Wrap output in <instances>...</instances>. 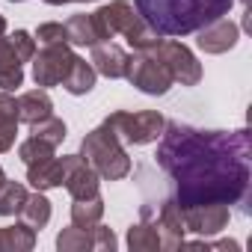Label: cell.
Segmentation results:
<instances>
[{"label":"cell","mask_w":252,"mask_h":252,"mask_svg":"<svg viewBox=\"0 0 252 252\" xmlns=\"http://www.w3.org/2000/svg\"><path fill=\"white\" fill-rule=\"evenodd\" d=\"M228 205H193V208H181V220H184V231L211 237L217 231H222L228 225Z\"/></svg>","instance_id":"7c38bea8"},{"label":"cell","mask_w":252,"mask_h":252,"mask_svg":"<svg viewBox=\"0 0 252 252\" xmlns=\"http://www.w3.org/2000/svg\"><path fill=\"white\" fill-rule=\"evenodd\" d=\"M92 68L95 74H104L110 80H119L125 77V65H128V54H125L119 45L113 42H101V45H92Z\"/></svg>","instance_id":"9a60e30c"},{"label":"cell","mask_w":252,"mask_h":252,"mask_svg":"<svg viewBox=\"0 0 252 252\" xmlns=\"http://www.w3.org/2000/svg\"><path fill=\"white\" fill-rule=\"evenodd\" d=\"M30 137H39V140H45V143H51V146H60L63 140H65V122L63 119H57L54 113L48 116V119H42V122H36V125H30Z\"/></svg>","instance_id":"484cf974"},{"label":"cell","mask_w":252,"mask_h":252,"mask_svg":"<svg viewBox=\"0 0 252 252\" xmlns=\"http://www.w3.org/2000/svg\"><path fill=\"white\" fill-rule=\"evenodd\" d=\"M57 249L60 252H92V249L113 252L116 249V234L110 228H104L101 222L95 228H77V225H71V228H63L57 234Z\"/></svg>","instance_id":"9c48e42d"},{"label":"cell","mask_w":252,"mask_h":252,"mask_svg":"<svg viewBox=\"0 0 252 252\" xmlns=\"http://www.w3.org/2000/svg\"><path fill=\"white\" fill-rule=\"evenodd\" d=\"M237 39H240L237 24H231L228 18H220V21H211L208 27H202L196 42L205 54H225L237 45Z\"/></svg>","instance_id":"4fadbf2b"},{"label":"cell","mask_w":252,"mask_h":252,"mask_svg":"<svg viewBox=\"0 0 252 252\" xmlns=\"http://www.w3.org/2000/svg\"><path fill=\"white\" fill-rule=\"evenodd\" d=\"M128 246L131 252H158L160 249V231H158V222H137L128 228Z\"/></svg>","instance_id":"7402d4cb"},{"label":"cell","mask_w":252,"mask_h":252,"mask_svg":"<svg viewBox=\"0 0 252 252\" xmlns=\"http://www.w3.org/2000/svg\"><path fill=\"white\" fill-rule=\"evenodd\" d=\"M158 36H190L231 12L234 0H134Z\"/></svg>","instance_id":"7a4b0ae2"},{"label":"cell","mask_w":252,"mask_h":252,"mask_svg":"<svg viewBox=\"0 0 252 252\" xmlns=\"http://www.w3.org/2000/svg\"><path fill=\"white\" fill-rule=\"evenodd\" d=\"M51 110H54V104L45 89H33L18 98V122H24V125H36V122L48 119Z\"/></svg>","instance_id":"d6986e66"},{"label":"cell","mask_w":252,"mask_h":252,"mask_svg":"<svg viewBox=\"0 0 252 252\" xmlns=\"http://www.w3.org/2000/svg\"><path fill=\"white\" fill-rule=\"evenodd\" d=\"M104 125L116 131L122 143L131 146H149L163 134V116L158 110H143V113H128V110H116L104 119Z\"/></svg>","instance_id":"277c9868"},{"label":"cell","mask_w":252,"mask_h":252,"mask_svg":"<svg viewBox=\"0 0 252 252\" xmlns=\"http://www.w3.org/2000/svg\"><path fill=\"white\" fill-rule=\"evenodd\" d=\"M63 175H65L63 158H45V160L27 163V181H30V184L36 187V190H51V187H63Z\"/></svg>","instance_id":"2e32d148"},{"label":"cell","mask_w":252,"mask_h":252,"mask_svg":"<svg viewBox=\"0 0 252 252\" xmlns=\"http://www.w3.org/2000/svg\"><path fill=\"white\" fill-rule=\"evenodd\" d=\"M36 39L42 45H68V33H65V24H42L36 30Z\"/></svg>","instance_id":"f1b7e54d"},{"label":"cell","mask_w":252,"mask_h":252,"mask_svg":"<svg viewBox=\"0 0 252 252\" xmlns=\"http://www.w3.org/2000/svg\"><path fill=\"white\" fill-rule=\"evenodd\" d=\"M18 137V101L9 92H0V155L9 152Z\"/></svg>","instance_id":"ac0fdd59"},{"label":"cell","mask_w":252,"mask_h":252,"mask_svg":"<svg viewBox=\"0 0 252 252\" xmlns=\"http://www.w3.org/2000/svg\"><path fill=\"white\" fill-rule=\"evenodd\" d=\"M54 152H57V146H51V143H45V140H39V137H30V140H24V143L18 146V158H21L24 163H36V160L54 158Z\"/></svg>","instance_id":"4316f807"},{"label":"cell","mask_w":252,"mask_h":252,"mask_svg":"<svg viewBox=\"0 0 252 252\" xmlns=\"http://www.w3.org/2000/svg\"><path fill=\"white\" fill-rule=\"evenodd\" d=\"M27 187L18 181H3L0 187V217H15L21 211V205L27 202Z\"/></svg>","instance_id":"d4e9b609"},{"label":"cell","mask_w":252,"mask_h":252,"mask_svg":"<svg viewBox=\"0 0 252 252\" xmlns=\"http://www.w3.org/2000/svg\"><path fill=\"white\" fill-rule=\"evenodd\" d=\"M3 33H6V18L0 15V36H3Z\"/></svg>","instance_id":"4dcf8cb0"},{"label":"cell","mask_w":252,"mask_h":252,"mask_svg":"<svg viewBox=\"0 0 252 252\" xmlns=\"http://www.w3.org/2000/svg\"><path fill=\"white\" fill-rule=\"evenodd\" d=\"M240 3H246V0H240Z\"/></svg>","instance_id":"836d02e7"},{"label":"cell","mask_w":252,"mask_h":252,"mask_svg":"<svg viewBox=\"0 0 252 252\" xmlns=\"http://www.w3.org/2000/svg\"><path fill=\"white\" fill-rule=\"evenodd\" d=\"M158 231H160V249H181L184 246V220H181V208L175 205V199H166L158 217Z\"/></svg>","instance_id":"5bb4252c"},{"label":"cell","mask_w":252,"mask_h":252,"mask_svg":"<svg viewBox=\"0 0 252 252\" xmlns=\"http://www.w3.org/2000/svg\"><path fill=\"white\" fill-rule=\"evenodd\" d=\"M65 33H68V45H80V48H92V45H101V42H110L113 39V30L107 27L101 9H95L92 15H71L65 21Z\"/></svg>","instance_id":"8fae6325"},{"label":"cell","mask_w":252,"mask_h":252,"mask_svg":"<svg viewBox=\"0 0 252 252\" xmlns=\"http://www.w3.org/2000/svg\"><path fill=\"white\" fill-rule=\"evenodd\" d=\"M125 77L131 80V86H137L146 95H166L172 86L169 71L146 51H134L128 54V65H125Z\"/></svg>","instance_id":"52a82bcc"},{"label":"cell","mask_w":252,"mask_h":252,"mask_svg":"<svg viewBox=\"0 0 252 252\" xmlns=\"http://www.w3.org/2000/svg\"><path fill=\"white\" fill-rule=\"evenodd\" d=\"M24 63L18 60V54L12 51L9 39L0 36V89L9 92V89H18L24 83Z\"/></svg>","instance_id":"e0dca14e"},{"label":"cell","mask_w":252,"mask_h":252,"mask_svg":"<svg viewBox=\"0 0 252 252\" xmlns=\"http://www.w3.org/2000/svg\"><path fill=\"white\" fill-rule=\"evenodd\" d=\"M63 86H65L71 95H86V92H92V86H95V68H92V63H86L83 57H74V65H71L68 77L63 80Z\"/></svg>","instance_id":"603a6c76"},{"label":"cell","mask_w":252,"mask_h":252,"mask_svg":"<svg viewBox=\"0 0 252 252\" xmlns=\"http://www.w3.org/2000/svg\"><path fill=\"white\" fill-rule=\"evenodd\" d=\"M6 39H9V45H12V51L18 54L21 63H30V60H33V54H36V39H33L27 30H15V33L6 36Z\"/></svg>","instance_id":"83f0119b"},{"label":"cell","mask_w":252,"mask_h":252,"mask_svg":"<svg viewBox=\"0 0 252 252\" xmlns=\"http://www.w3.org/2000/svg\"><path fill=\"white\" fill-rule=\"evenodd\" d=\"M101 15H104L107 27L113 30V36L122 33L125 39L131 42L134 51H146L158 39V33L143 21V15L137 12V6L131 3V0H113V3L101 6Z\"/></svg>","instance_id":"5b68a950"},{"label":"cell","mask_w":252,"mask_h":252,"mask_svg":"<svg viewBox=\"0 0 252 252\" xmlns=\"http://www.w3.org/2000/svg\"><path fill=\"white\" fill-rule=\"evenodd\" d=\"M51 6H63V3H92V0H45Z\"/></svg>","instance_id":"f546056e"},{"label":"cell","mask_w":252,"mask_h":252,"mask_svg":"<svg viewBox=\"0 0 252 252\" xmlns=\"http://www.w3.org/2000/svg\"><path fill=\"white\" fill-rule=\"evenodd\" d=\"M104 217V199L92 196V199H74L71 205V225L77 228H95Z\"/></svg>","instance_id":"44dd1931"},{"label":"cell","mask_w":252,"mask_h":252,"mask_svg":"<svg viewBox=\"0 0 252 252\" xmlns=\"http://www.w3.org/2000/svg\"><path fill=\"white\" fill-rule=\"evenodd\" d=\"M74 57L77 54H71L68 51V45H45L39 54H33V80H36V86H60L65 77H68V71H71V65H74Z\"/></svg>","instance_id":"ba28073f"},{"label":"cell","mask_w":252,"mask_h":252,"mask_svg":"<svg viewBox=\"0 0 252 252\" xmlns=\"http://www.w3.org/2000/svg\"><path fill=\"white\" fill-rule=\"evenodd\" d=\"M146 54H152L172 77V83H181V86H196L202 80V65L199 60L193 57V51L181 42H172V39H155Z\"/></svg>","instance_id":"8992f818"},{"label":"cell","mask_w":252,"mask_h":252,"mask_svg":"<svg viewBox=\"0 0 252 252\" xmlns=\"http://www.w3.org/2000/svg\"><path fill=\"white\" fill-rule=\"evenodd\" d=\"M9 3H21V0H9Z\"/></svg>","instance_id":"d6a6232c"},{"label":"cell","mask_w":252,"mask_h":252,"mask_svg":"<svg viewBox=\"0 0 252 252\" xmlns=\"http://www.w3.org/2000/svg\"><path fill=\"white\" fill-rule=\"evenodd\" d=\"M63 166H65V175H63V187L71 193V199H92V196H101V178L98 172L80 158V155H68L63 158Z\"/></svg>","instance_id":"30bf717a"},{"label":"cell","mask_w":252,"mask_h":252,"mask_svg":"<svg viewBox=\"0 0 252 252\" xmlns=\"http://www.w3.org/2000/svg\"><path fill=\"white\" fill-rule=\"evenodd\" d=\"M252 134L199 131L193 125L166 122L158 166L175 181V205H249L252 196Z\"/></svg>","instance_id":"6da1fadb"},{"label":"cell","mask_w":252,"mask_h":252,"mask_svg":"<svg viewBox=\"0 0 252 252\" xmlns=\"http://www.w3.org/2000/svg\"><path fill=\"white\" fill-rule=\"evenodd\" d=\"M80 158L98 172V178L119 181L131 172V158L122 149V140L110 125H98L95 131H89L80 143Z\"/></svg>","instance_id":"3957f363"},{"label":"cell","mask_w":252,"mask_h":252,"mask_svg":"<svg viewBox=\"0 0 252 252\" xmlns=\"http://www.w3.org/2000/svg\"><path fill=\"white\" fill-rule=\"evenodd\" d=\"M33 246H36V228H30L27 222L0 228V252H30Z\"/></svg>","instance_id":"ffe728a7"},{"label":"cell","mask_w":252,"mask_h":252,"mask_svg":"<svg viewBox=\"0 0 252 252\" xmlns=\"http://www.w3.org/2000/svg\"><path fill=\"white\" fill-rule=\"evenodd\" d=\"M3 181H6V175H3V169H0V187H3Z\"/></svg>","instance_id":"1f68e13d"},{"label":"cell","mask_w":252,"mask_h":252,"mask_svg":"<svg viewBox=\"0 0 252 252\" xmlns=\"http://www.w3.org/2000/svg\"><path fill=\"white\" fill-rule=\"evenodd\" d=\"M21 222H27L30 228H45L48 225V220H51V202L42 196V190H36L33 196H27V202L21 205Z\"/></svg>","instance_id":"cb8c5ba5"}]
</instances>
